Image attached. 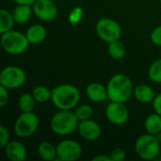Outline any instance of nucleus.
Returning <instances> with one entry per match:
<instances>
[{
    "mask_svg": "<svg viewBox=\"0 0 161 161\" xmlns=\"http://www.w3.org/2000/svg\"><path fill=\"white\" fill-rule=\"evenodd\" d=\"M107 90L108 99L112 102L125 103L134 93L131 79L123 74L113 75L107 85Z\"/></svg>",
    "mask_w": 161,
    "mask_h": 161,
    "instance_id": "nucleus-1",
    "label": "nucleus"
},
{
    "mask_svg": "<svg viewBox=\"0 0 161 161\" xmlns=\"http://www.w3.org/2000/svg\"><path fill=\"white\" fill-rule=\"evenodd\" d=\"M80 99L78 89L71 84H61L52 90V102L59 110H72Z\"/></svg>",
    "mask_w": 161,
    "mask_h": 161,
    "instance_id": "nucleus-2",
    "label": "nucleus"
},
{
    "mask_svg": "<svg viewBox=\"0 0 161 161\" xmlns=\"http://www.w3.org/2000/svg\"><path fill=\"white\" fill-rule=\"evenodd\" d=\"M79 120L71 110H59L55 113L50 122L51 130L58 136H69L77 130Z\"/></svg>",
    "mask_w": 161,
    "mask_h": 161,
    "instance_id": "nucleus-3",
    "label": "nucleus"
},
{
    "mask_svg": "<svg viewBox=\"0 0 161 161\" xmlns=\"http://www.w3.org/2000/svg\"><path fill=\"white\" fill-rule=\"evenodd\" d=\"M0 42L4 51L14 56L25 52L29 44L25 34L16 30H9L1 34Z\"/></svg>",
    "mask_w": 161,
    "mask_h": 161,
    "instance_id": "nucleus-4",
    "label": "nucleus"
},
{
    "mask_svg": "<svg viewBox=\"0 0 161 161\" xmlns=\"http://www.w3.org/2000/svg\"><path fill=\"white\" fill-rule=\"evenodd\" d=\"M160 142L152 134L140 136L135 143L138 156L144 160H156L160 154Z\"/></svg>",
    "mask_w": 161,
    "mask_h": 161,
    "instance_id": "nucleus-5",
    "label": "nucleus"
},
{
    "mask_svg": "<svg viewBox=\"0 0 161 161\" xmlns=\"http://www.w3.org/2000/svg\"><path fill=\"white\" fill-rule=\"evenodd\" d=\"M95 31L98 37L108 43L120 40L122 36L121 25L111 18H101L96 23Z\"/></svg>",
    "mask_w": 161,
    "mask_h": 161,
    "instance_id": "nucleus-6",
    "label": "nucleus"
},
{
    "mask_svg": "<svg viewBox=\"0 0 161 161\" xmlns=\"http://www.w3.org/2000/svg\"><path fill=\"white\" fill-rule=\"evenodd\" d=\"M40 120L34 112H22L14 124L15 134L20 138L32 136L38 129Z\"/></svg>",
    "mask_w": 161,
    "mask_h": 161,
    "instance_id": "nucleus-7",
    "label": "nucleus"
},
{
    "mask_svg": "<svg viewBox=\"0 0 161 161\" xmlns=\"http://www.w3.org/2000/svg\"><path fill=\"white\" fill-rule=\"evenodd\" d=\"M26 80L25 71L18 66L5 67L0 74V85L8 90H14L22 87Z\"/></svg>",
    "mask_w": 161,
    "mask_h": 161,
    "instance_id": "nucleus-8",
    "label": "nucleus"
},
{
    "mask_svg": "<svg viewBox=\"0 0 161 161\" xmlns=\"http://www.w3.org/2000/svg\"><path fill=\"white\" fill-rule=\"evenodd\" d=\"M82 155L80 144L73 140H64L57 145V160H77Z\"/></svg>",
    "mask_w": 161,
    "mask_h": 161,
    "instance_id": "nucleus-9",
    "label": "nucleus"
},
{
    "mask_svg": "<svg viewBox=\"0 0 161 161\" xmlns=\"http://www.w3.org/2000/svg\"><path fill=\"white\" fill-rule=\"evenodd\" d=\"M106 116L114 125H123L127 122L129 112L125 103L111 101L106 108Z\"/></svg>",
    "mask_w": 161,
    "mask_h": 161,
    "instance_id": "nucleus-10",
    "label": "nucleus"
},
{
    "mask_svg": "<svg viewBox=\"0 0 161 161\" xmlns=\"http://www.w3.org/2000/svg\"><path fill=\"white\" fill-rule=\"evenodd\" d=\"M32 8L34 14L44 22L53 21L58 16V8L53 0H37Z\"/></svg>",
    "mask_w": 161,
    "mask_h": 161,
    "instance_id": "nucleus-11",
    "label": "nucleus"
},
{
    "mask_svg": "<svg viewBox=\"0 0 161 161\" xmlns=\"http://www.w3.org/2000/svg\"><path fill=\"white\" fill-rule=\"evenodd\" d=\"M79 135L88 142H93L101 136V127L98 123L89 119L80 121L77 127Z\"/></svg>",
    "mask_w": 161,
    "mask_h": 161,
    "instance_id": "nucleus-12",
    "label": "nucleus"
},
{
    "mask_svg": "<svg viewBox=\"0 0 161 161\" xmlns=\"http://www.w3.org/2000/svg\"><path fill=\"white\" fill-rule=\"evenodd\" d=\"M4 151L6 157L10 161H24L27 156L25 146L18 141L9 142L4 147Z\"/></svg>",
    "mask_w": 161,
    "mask_h": 161,
    "instance_id": "nucleus-13",
    "label": "nucleus"
},
{
    "mask_svg": "<svg viewBox=\"0 0 161 161\" xmlns=\"http://www.w3.org/2000/svg\"><path fill=\"white\" fill-rule=\"evenodd\" d=\"M86 93L89 99L94 103H102L108 98L107 87L98 82L89 84L86 88Z\"/></svg>",
    "mask_w": 161,
    "mask_h": 161,
    "instance_id": "nucleus-14",
    "label": "nucleus"
},
{
    "mask_svg": "<svg viewBox=\"0 0 161 161\" xmlns=\"http://www.w3.org/2000/svg\"><path fill=\"white\" fill-rule=\"evenodd\" d=\"M25 36L29 43L38 44L45 40L47 36V31L46 28L42 25H32L27 28Z\"/></svg>",
    "mask_w": 161,
    "mask_h": 161,
    "instance_id": "nucleus-15",
    "label": "nucleus"
},
{
    "mask_svg": "<svg viewBox=\"0 0 161 161\" xmlns=\"http://www.w3.org/2000/svg\"><path fill=\"white\" fill-rule=\"evenodd\" d=\"M134 96L135 98L142 104L153 103L156 94L154 90L147 84H140L134 89Z\"/></svg>",
    "mask_w": 161,
    "mask_h": 161,
    "instance_id": "nucleus-16",
    "label": "nucleus"
},
{
    "mask_svg": "<svg viewBox=\"0 0 161 161\" xmlns=\"http://www.w3.org/2000/svg\"><path fill=\"white\" fill-rule=\"evenodd\" d=\"M33 8H31V6L29 5H21L17 4L15 8L12 10V16L14 19V22L16 24H25L27 23L32 15Z\"/></svg>",
    "mask_w": 161,
    "mask_h": 161,
    "instance_id": "nucleus-17",
    "label": "nucleus"
},
{
    "mask_svg": "<svg viewBox=\"0 0 161 161\" xmlns=\"http://www.w3.org/2000/svg\"><path fill=\"white\" fill-rule=\"evenodd\" d=\"M38 154L43 160H57V146L49 142H42L38 146Z\"/></svg>",
    "mask_w": 161,
    "mask_h": 161,
    "instance_id": "nucleus-18",
    "label": "nucleus"
},
{
    "mask_svg": "<svg viewBox=\"0 0 161 161\" xmlns=\"http://www.w3.org/2000/svg\"><path fill=\"white\" fill-rule=\"evenodd\" d=\"M144 127L147 133L152 135H157L161 132V115L158 113L150 114L144 123Z\"/></svg>",
    "mask_w": 161,
    "mask_h": 161,
    "instance_id": "nucleus-19",
    "label": "nucleus"
},
{
    "mask_svg": "<svg viewBox=\"0 0 161 161\" xmlns=\"http://www.w3.org/2000/svg\"><path fill=\"white\" fill-rule=\"evenodd\" d=\"M108 54L113 59H121L125 56L126 48L120 40L114 41L108 43Z\"/></svg>",
    "mask_w": 161,
    "mask_h": 161,
    "instance_id": "nucleus-20",
    "label": "nucleus"
},
{
    "mask_svg": "<svg viewBox=\"0 0 161 161\" xmlns=\"http://www.w3.org/2000/svg\"><path fill=\"white\" fill-rule=\"evenodd\" d=\"M32 95L37 103H46L52 99V91L45 86H36L32 91Z\"/></svg>",
    "mask_w": 161,
    "mask_h": 161,
    "instance_id": "nucleus-21",
    "label": "nucleus"
},
{
    "mask_svg": "<svg viewBox=\"0 0 161 161\" xmlns=\"http://www.w3.org/2000/svg\"><path fill=\"white\" fill-rule=\"evenodd\" d=\"M14 23L12 13L8 12L5 8H2L0 10V34L11 30Z\"/></svg>",
    "mask_w": 161,
    "mask_h": 161,
    "instance_id": "nucleus-22",
    "label": "nucleus"
},
{
    "mask_svg": "<svg viewBox=\"0 0 161 161\" xmlns=\"http://www.w3.org/2000/svg\"><path fill=\"white\" fill-rule=\"evenodd\" d=\"M36 100L34 99L32 93H24L20 96L18 101L19 108L22 112H31L35 107Z\"/></svg>",
    "mask_w": 161,
    "mask_h": 161,
    "instance_id": "nucleus-23",
    "label": "nucleus"
},
{
    "mask_svg": "<svg viewBox=\"0 0 161 161\" xmlns=\"http://www.w3.org/2000/svg\"><path fill=\"white\" fill-rule=\"evenodd\" d=\"M148 76L151 81L155 83H161V58L155 60L149 67Z\"/></svg>",
    "mask_w": 161,
    "mask_h": 161,
    "instance_id": "nucleus-24",
    "label": "nucleus"
},
{
    "mask_svg": "<svg viewBox=\"0 0 161 161\" xmlns=\"http://www.w3.org/2000/svg\"><path fill=\"white\" fill-rule=\"evenodd\" d=\"M75 113L80 122V121L92 119V116L93 115V109L89 105H82L76 108Z\"/></svg>",
    "mask_w": 161,
    "mask_h": 161,
    "instance_id": "nucleus-25",
    "label": "nucleus"
},
{
    "mask_svg": "<svg viewBox=\"0 0 161 161\" xmlns=\"http://www.w3.org/2000/svg\"><path fill=\"white\" fill-rule=\"evenodd\" d=\"M83 16H84V10L81 7H75L71 9L69 15H68V22L69 24L73 25H75L77 24H79L82 19H83Z\"/></svg>",
    "mask_w": 161,
    "mask_h": 161,
    "instance_id": "nucleus-26",
    "label": "nucleus"
},
{
    "mask_svg": "<svg viewBox=\"0 0 161 161\" xmlns=\"http://www.w3.org/2000/svg\"><path fill=\"white\" fill-rule=\"evenodd\" d=\"M109 158L111 161H124L126 158V153L122 148H116L109 154Z\"/></svg>",
    "mask_w": 161,
    "mask_h": 161,
    "instance_id": "nucleus-27",
    "label": "nucleus"
},
{
    "mask_svg": "<svg viewBox=\"0 0 161 161\" xmlns=\"http://www.w3.org/2000/svg\"><path fill=\"white\" fill-rule=\"evenodd\" d=\"M9 133L8 129L4 126H0V148H4L9 142Z\"/></svg>",
    "mask_w": 161,
    "mask_h": 161,
    "instance_id": "nucleus-28",
    "label": "nucleus"
},
{
    "mask_svg": "<svg viewBox=\"0 0 161 161\" xmlns=\"http://www.w3.org/2000/svg\"><path fill=\"white\" fill-rule=\"evenodd\" d=\"M151 41L154 44L158 46H161V25H158L152 31Z\"/></svg>",
    "mask_w": 161,
    "mask_h": 161,
    "instance_id": "nucleus-29",
    "label": "nucleus"
},
{
    "mask_svg": "<svg viewBox=\"0 0 161 161\" xmlns=\"http://www.w3.org/2000/svg\"><path fill=\"white\" fill-rule=\"evenodd\" d=\"M8 89L0 85V107H5L8 101Z\"/></svg>",
    "mask_w": 161,
    "mask_h": 161,
    "instance_id": "nucleus-30",
    "label": "nucleus"
},
{
    "mask_svg": "<svg viewBox=\"0 0 161 161\" xmlns=\"http://www.w3.org/2000/svg\"><path fill=\"white\" fill-rule=\"evenodd\" d=\"M152 104H153V108H154L155 112L161 115V92L158 95H156Z\"/></svg>",
    "mask_w": 161,
    "mask_h": 161,
    "instance_id": "nucleus-31",
    "label": "nucleus"
},
{
    "mask_svg": "<svg viewBox=\"0 0 161 161\" xmlns=\"http://www.w3.org/2000/svg\"><path fill=\"white\" fill-rule=\"evenodd\" d=\"M92 161H111L109 156H105V155H99L96 156L92 158Z\"/></svg>",
    "mask_w": 161,
    "mask_h": 161,
    "instance_id": "nucleus-32",
    "label": "nucleus"
},
{
    "mask_svg": "<svg viewBox=\"0 0 161 161\" xmlns=\"http://www.w3.org/2000/svg\"><path fill=\"white\" fill-rule=\"evenodd\" d=\"M16 4H21V5H29L32 6L37 0H13Z\"/></svg>",
    "mask_w": 161,
    "mask_h": 161,
    "instance_id": "nucleus-33",
    "label": "nucleus"
},
{
    "mask_svg": "<svg viewBox=\"0 0 161 161\" xmlns=\"http://www.w3.org/2000/svg\"><path fill=\"white\" fill-rule=\"evenodd\" d=\"M155 137L157 138V140H158L159 142H161V132L160 133H158V134H157V135H155Z\"/></svg>",
    "mask_w": 161,
    "mask_h": 161,
    "instance_id": "nucleus-34",
    "label": "nucleus"
},
{
    "mask_svg": "<svg viewBox=\"0 0 161 161\" xmlns=\"http://www.w3.org/2000/svg\"><path fill=\"white\" fill-rule=\"evenodd\" d=\"M156 160L160 161V160H161V157H160V156H158V158H157V159H156Z\"/></svg>",
    "mask_w": 161,
    "mask_h": 161,
    "instance_id": "nucleus-35",
    "label": "nucleus"
},
{
    "mask_svg": "<svg viewBox=\"0 0 161 161\" xmlns=\"http://www.w3.org/2000/svg\"><path fill=\"white\" fill-rule=\"evenodd\" d=\"M53 1H56V0H53Z\"/></svg>",
    "mask_w": 161,
    "mask_h": 161,
    "instance_id": "nucleus-36",
    "label": "nucleus"
},
{
    "mask_svg": "<svg viewBox=\"0 0 161 161\" xmlns=\"http://www.w3.org/2000/svg\"><path fill=\"white\" fill-rule=\"evenodd\" d=\"M159 1H160V2H161V0H159Z\"/></svg>",
    "mask_w": 161,
    "mask_h": 161,
    "instance_id": "nucleus-37",
    "label": "nucleus"
}]
</instances>
